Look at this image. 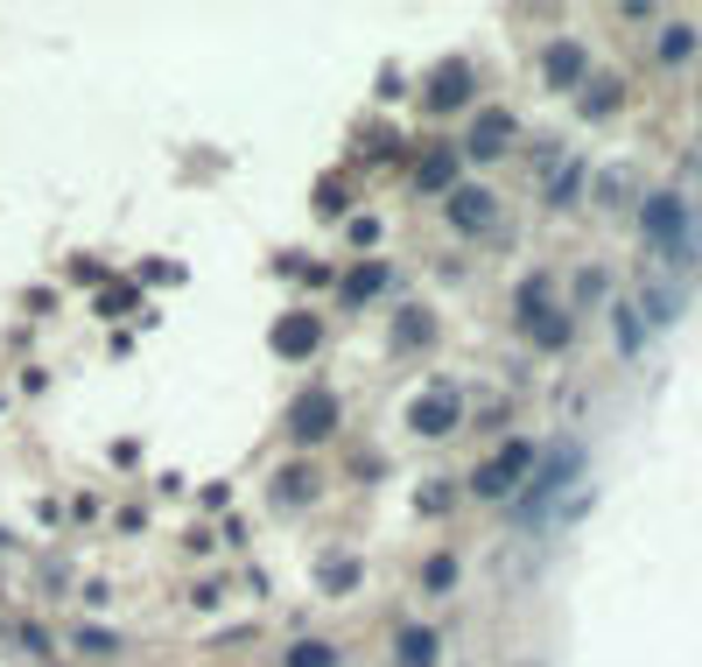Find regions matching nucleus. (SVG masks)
<instances>
[{
    "mask_svg": "<svg viewBox=\"0 0 702 667\" xmlns=\"http://www.w3.org/2000/svg\"><path fill=\"white\" fill-rule=\"evenodd\" d=\"M674 310H681L674 289H647V302H639V316H654V323H674Z\"/></svg>",
    "mask_w": 702,
    "mask_h": 667,
    "instance_id": "393cba45",
    "label": "nucleus"
},
{
    "mask_svg": "<svg viewBox=\"0 0 702 667\" xmlns=\"http://www.w3.org/2000/svg\"><path fill=\"white\" fill-rule=\"evenodd\" d=\"M576 197H583V162H562L555 176H548V204H555V212H569Z\"/></svg>",
    "mask_w": 702,
    "mask_h": 667,
    "instance_id": "412c9836",
    "label": "nucleus"
},
{
    "mask_svg": "<svg viewBox=\"0 0 702 667\" xmlns=\"http://www.w3.org/2000/svg\"><path fill=\"white\" fill-rule=\"evenodd\" d=\"M268 345H274L281 358H316V352H324V316L289 310V316H281L274 331H268Z\"/></svg>",
    "mask_w": 702,
    "mask_h": 667,
    "instance_id": "9b49d317",
    "label": "nucleus"
},
{
    "mask_svg": "<svg viewBox=\"0 0 702 667\" xmlns=\"http://www.w3.org/2000/svg\"><path fill=\"white\" fill-rule=\"evenodd\" d=\"M541 78H548V92H583L591 85V50H583L576 35H555V43L541 50Z\"/></svg>",
    "mask_w": 702,
    "mask_h": 667,
    "instance_id": "0eeeda50",
    "label": "nucleus"
},
{
    "mask_svg": "<svg viewBox=\"0 0 702 667\" xmlns=\"http://www.w3.org/2000/svg\"><path fill=\"white\" fill-rule=\"evenodd\" d=\"M429 345H435V316L422 302H408V310L393 316V352H429Z\"/></svg>",
    "mask_w": 702,
    "mask_h": 667,
    "instance_id": "4468645a",
    "label": "nucleus"
},
{
    "mask_svg": "<svg viewBox=\"0 0 702 667\" xmlns=\"http://www.w3.org/2000/svg\"><path fill=\"white\" fill-rule=\"evenodd\" d=\"M387 281H393V267H387V260H358L352 275H337V302H345V310H366V302L387 289Z\"/></svg>",
    "mask_w": 702,
    "mask_h": 667,
    "instance_id": "ddd939ff",
    "label": "nucleus"
},
{
    "mask_svg": "<svg viewBox=\"0 0 702 667\" xmlns=\"http://www.w3.org/2000/svg\"><path fill=\"white\" fill-rule=\"evenodd\" d=\"M358 577H366V569H358V556H324V562H316V590H324V598H345V590H358Z\"/></svg>",
    "mask_w": 702,
    "mask_h": 667,
    "instance_id": "dca6fc26",
    "label": "nucleus"
},
{
    "mask_svg": "<svg viewBox=\"0 0 702 667\" xmlns=\"http://www.w3.org/2000/svg\"><path fill=\"white\" fill-rule=\"evenodd\" d=\"M576 471H583L576 443H555L548 456H534V471H527V485H520V520H541L548 499H562V492L576 485Z\"/></svg>",
    "mask_w": 702,
    "mask_h": 667,
    "instance_id": "f03ea898",
    "label": "nucleus"
},
{
    "mask_svg": "<svg viewBox=\"0 0 702 667\" xmlns=\"http://www.w3.org/2000/svg\"><path fill=\"white\" fill-rule=\"evenodd\" d=\"M689 56H695V29L668 22V29H660V64H689Z\"/></svg>",
    "mask_w": 702,
    "mask_h": 667,
    "instance_id": "4be33fe9",
    "label": "nucleus"
},
{
    "mask_svg": "<svg viewBox=\"0 0 702 667\" xmlns=\"http://www.w3.org/2000/svg\"><path fill=\"white\" fill-rule=\"evenodd\" d=\"M14 639H22L35 660H50V654H56V639H50V633H43V625H35V618H22V625H14Z\"/></svg>",
    "mask_w": 702,
    "mask_h": 667,
    "instance_id": "a878e982",
    "label": "nucleus"
},
{
    "mask_svg": "<svg viewBox=\"0 0 702 667\" xmlns=\"http://www.w3.org/2000/svg\"><path fill=\"white\" fill-rule=\"evenodd\" d=\"M612 337H618V352H625V358L647 345V331H639V310H633V302H618V310H612Z\"/></svg>",
    "mask_w": 702,
    "mask_h": 667,
    "instance_id": "5701e85b",
    "label": "nucleus"
},
{
    "mask_svg": "<svg viewBox=\"0 0 702 667\" xmlns=\"http://www.w3.org/2000/svg\"><path fill=\"white\" fill-rule=\"evenodd\" d=\"M316 492H324V478H316V464H281L274 485H268V506L274 513H310Z\"/></svg>",
    "mask_w": 702,
    "mask_h": 667,
    "instance_id": "9d476101",
    "label": "nucleus"
},
{
    "mask_svg": "<svg viewBox=\"0 0 702 667\" xmlns=\"http://www.w3.org/2000/svg\"><path fill=\"white\" fill-rule=\"evenodd\" d=\"M457 577H464V562L450 556V548H435V556L422 562V598H450V590H457Z\"/></svg>",
    "mask_w": 702,
    "mask_h": 667,
    "instance_id": "f3484780",
    "label": "nucleus"
},
{
    "mask_svg": "<svg viewBox=\"0 0 702 667\" xmlns=\"http://www.w3.org/2000/svg\"><path fill=\"white\" fill-rule=\"evenodd\" d=\"M471 85H478V78H471V64H464V56H450V64L429 71L422 99H429V112H457V106H471Z\"/></svg>",
    "mask_w": 702,
    "mask_h": 667,
    "instance_id": "f8f14e48",
    "label": "nucleus"
},
{
    "mask_svg": "<svg viewBox=\"0 0 702 667\" xmlns=\"http://www.w3.org/2000/svg\"><path fill=\"white\" fill-rule=\"evenodd\" d=\"M408 429L422 435V443H443V435H457V429H464V394L450 387V379H429V387L408 400Z\"/></svg>",
    "mask_w": 702,
    "mask_h": 667,
    "instance_id": "39448f33",
    "label": "nucleus"
},
{
    "mask_svg": "<svg viewBox=\"0 0 702 667\" xmlns=\"http://www.w3.org/2000/svg\"><path fill=\"white\" fill-rule=\"evenodd\" d=\"M514 133H520V120L506 106H485L478 120H471V133L457 141V155H471V162H499L506 148H514Z\"/></svg>",
    "mask_w": 702,
    "mask_h": 667,
    "instance_id": "423d86ee",
    "label": "nucleus"
},
{
    "mask_svg": "<svg viewBox=\"0 0 702 667\" xmlns=\"http://www.w3.org/2000/svg\"><path fill=\"white\" fill-rule=\"evenodd\" d=\"M345 429V400H337V387H302L295 400H289V443H302V450H316V443H331V435Z\"/></svg>",
    "mask_w": 702,
    "mask_h": 667,
    "instance_id": "7ed1b4c3",
    "label": "nucleus"
},
{
    "mask_svg": "<svg viewBox=\"0 0 702 667\" xmlns=\"http://www.w3.org/2000/svg\"><path fill=\"white\" fill-rule=\"evenodd\" d=\"M527 337H534L541 352H562L569 337H576V316H569V310H541L534 323H527Z\"/></svg>",
    "mask_w": 702,
    "mask_h": 667,
    "instance_id": "a211bd4d",
    "label": "nucleus"
},
{
    "mask_svg": "<svg viewBox=\"0 0 702 667\" xmlns=\"http://www.w3.org/2000/svg\"><path fill=\"white\" fill-rule=\"evenodd\" d=\"M435 639L429 625H401V639H393V667H435Z\"/></svg>",
    "mask_w": 702,
    "mask_h": 667,
    "instance_id": "2eb2a0df",
    "label": "nucleus"
},
{
    "mask_svg": "<svg viewBox=\"0 0 702 667\" xmlns=\"http://www.w3.org/2000/svg\"><path fill=\"white\" fill-rule=\"evenodd\" d=\"M457 183H464V155H457V141L422 148V162H414V190H422V197H450Z\"/></svg>",
    "mask_w": 702,
    "mask_h": 667,
    "instance_id": "1a4fd4ad",
    "label": "nucleus"
},
{
    "mask_svg": "<svg viewBox=\"0 0 702 667\" xmlns=\"http://www.w3.org/2000/svg\"><path fill=\"white\" fill-rule=\"evenodd\" d=\"M71 646H78L85 660H112V654H127L120 633H106V625H78V633H71Z\"/></svg>",
    "mask_w": 702,
    "mask_h": 667,
    "instance_id": "6ab92c4d",
    "label": "nucleus"
},
{
    "mask_svg": "<svg viewBox=\"0 0 702 667\" xmlns=\"http://www.w3.org/2000/svg\"><path fill=\"white\" fill-rule=\"evenodd\" d=\"M541 310H548V281L534 275V281H520V323H534Z\"/></svg>",
    "mask_w": 702,
    "mask_h": 667,
    "instance_id": "bb28decb",
    "label": "nucleus"
},
{
    "mask_svg": "<svg viewBox=\"0 0 702 667\" xmlns=\"http://www.w3.org/2000/svg\"><path fill=\"white\" fill-rule=\"evenodd\" d=\"M345 239H352V246H379V218H372V212L345 218Z\"/></svg>",
    "mask_w": 702,
    "mask_h": 667,
    "instance_id": "cd10ccee",
    "label": "nucleus"
},
{
    "mask_svg": "<svg viewBox=\"0 0 702 667\" xmlns=\"http://www.w3.org/2000/svg\"><path fill=\"white\" fill-rule=\"evenodd\" d=\"M618 78H597V85H583V112H591V120H604V112H618Z\"/></svg>",
    "mask_w": 702,
    "mask_h": 667,
    "instance_id": "b1692460",
    "label": "nucleus"
},
{
    "mask_svg": "<svg viewBox=\"0 0 702 667\" xmlns=\"http://www.w3.org/2000/svg\"><path fill=\"white\" fill-rule=\"evenodd\" d=\"M450 506V478H429V492H422V513H443Z\"/></svg>",
    "mask_w": 702,
    "mask_h": 667,
    "instance_id": "c85d7f7f",
    "label": "nucleus"
},
{
    "mask_svg": "<svg viewBox=\"0 0 702 667\" xmlns=\"http://www.w3.org/2000/svg\"><path fill=\"white\" fill-rule=\"evenodd\" d=\"M639 233H647V246H660L674 267H689L702 254V239L689 225V197H674V190H654V197L639 204Z\"/></svg>",
    "mask_w": 702,
    "mask_h": 667,
    "instance_id": "f257e3e1",
    "label": "nucleus"
},
{
    "mask_svg": "<svg viewBox=\"0 0 702 667\" xmlns=\"http://www.w3.org/2000/svg\"><path fill=\"white\" fill-rule=\"evenodd\" d=\"M281 667H337V646L331 639H289Z\"/></svg>",
    "mask_w": 702,
    "mask_h": 667,
    "instance_id": "aec40b11",
    "label": "nucleus"
},
{
    "mask_svg": "<svg viewBox=\"0 0 702 667\" xmlns=\"http://www.w3.org/2000/svg\"><path fill=\"white\" fill-rule=\"evenodd\" d=\"M625 190H633V183H625V169H612V176H604V183H597V197H604V204H618V197H625Z\"/></svg>",
    "mask_w": 702,
    "mask_h": 667,
    "instance_id": "c756f323",
    "label": "nucleus"
},
{
    "mask_svg": "<svg viewBox=\"0 0 702 667\" xmlns=\"http://www.w3.org/2000/svg\"><path fill=\"white\" fill-rule=\"evenodd\" d=\"M534 443H527V435H514V443H499L485 456L478 471H471V492H478V499H514V492L527 485V471H534Z\"/></svg>",
    "mask_w": 702,
    "mask_h": 667,
    "instance_id": "20e7f679",
    "label": "nucleus"
},
{
    "mask_svg": "<svg viewBox=\"0 0 702 667\" xmlns=\"http://www.w3.org/2000/svg\"><path fill=\"white\" fill-rule=\"evenodd\" d=\"M443 218L457 225V233H492L499 225V190H485V183H457L443 197Z\"/></svg>",
    "mask_w": 702,
    "mask_h": 667,
    "instance_id": "6e6552de",
    "label": "nucleus"
}]
</instances>
